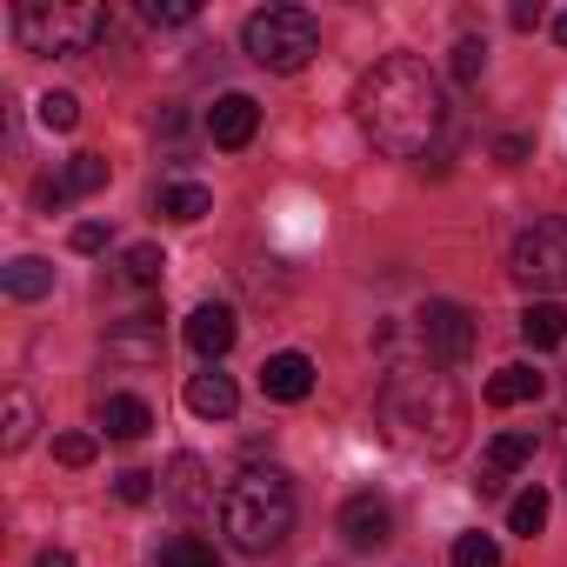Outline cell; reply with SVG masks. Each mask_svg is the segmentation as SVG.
Listing matches in <instances>:
<instances>
[{
  "instance_id": "cell-1",
  "label": "cell",
  "mask_w": 567,
  "mask_h": 567,
  "mask_svg": "<svg viewBox=\"0 0 567 567\" xmlns=\"http://www.w3.org/2000/svg\"><path fill=\"white\" fill-rule=\"evenodd\" d=\"M354 121L368 127V141L394 161H427L447 127H454V101L441 87V74L414 54H388L374 74H361L354 87Z\"/></svg>"
},
{
  "instance_id": "cell-2",
  "label": "cell",
  "mask_w": 567,
  "mask_h": 567,
  "mask_svg": "<svg viewBox=\"0 0 567 567\" xmlns=\"http://www.w3.org/2000/svg\"><path fill=\"white\" fill-rule=\"evenodd\" d=\"M381 414L421 441L427 454H454L461 434H467V401L447 374H427V368H388V388H381Z\"/></svg>"
},
{
  "instance_id": "cell-3",
  "label": "cell",
  "mask_w": 567,
  "mask_h": 567,
  "mask_svg": "<svg viewBox=\"0 0 567 567\" xmlns=\"http://www.w3.org/2000/svg\"><path fill=\"white\" fill-rule=\"evenodd\" d=\"M220 527L240 554H280L295 534V481L280 467H247L227 494H220Z\"/></svg>"
},
{
  "instance_id": "cell-4",
  "label": "cell",
  "mask_w": 567,
  "mask_h": 567,
  "mask_svg": "<svg viewBox=\"0 0 567 567\" xmlns=\"http://www.w3.org/2000/svg\"><path fill=\"white\" fill-rule=\"evenodd\" d=\"M240 48H247V61L267 68V74H301V68L321 54V21H315L308 8H260V14H247Z\"/></svg>"
},
{
  "instance_id": "cell-5",
  "label": "cell",
  "mask_w": 567,
  "mask_h": 567,
  "mask_svg": "<svg viewBox=\"0 0 567 567\" xmlns=\"http://www.w3.org/2000/svg\"><path fill=\"white\" fill-rule=\"evenodd\" d=\"M14 41L28 54H87L107 34V8H14Z\"/></svg>"
},
{
  "instance_id": "cell-6",
  "label": "cell",
  "mask_w": 567,
  "mask_h": 567,
  "mask_svg": "<svg viewBox=\"0 0 567 567\" xmlns=\"http://www.w3.org/2000/svg\"><path fill=\"white\" fill-rule=\"evenodd\" d=\"M507 274L520 280V288H534L540 301H554L567 288V220H534L507 247Z\"/></svg>"
},
{
  "instance_id": "cell-7",
  "label": "cell",
  "mask_w": 567,
  "mask_h": 567,
  "mask_svg": "<svg viewBox=\"0 0 567 567\" xmlns=\"http://www.w3.org/2000/svg\"><path fill=\"white\" fill-rule=\"evenodd\" d=\"M414 341H421V354H427L434 368H461V361L474 354V315H467L461 301H427V308L414 315Z\"/></svg>"
},
{
  "instance_id": "cell-8",
  "label": "cell",
  "mask_w": 567,
  "mask_h": 567,
  "mask_svg": "<svg viewBox=\"0 0 567 567\" xmlns=\"http://www.w3.org/2000/svg\"><path fill=\"white\" fill-rule=\"evenodd\" d=\"M161 501H167L174 514L200 520V514L214 507V474H207V461H200V454H174L167 474H161Z\"/></svg>"
},
{
  "instance_id": "cell-9",
  "label": "cell",
  "mask_w": 567,
  "mask_h": 567,
  "mask_svg": "<svg viewBox=\"0 0 567 567\" xmlns=\"http://www.w3.org/2000/svg\"><path fill=\"white\" fill-rule=\"evenodd\" d=\"M341 540L361 547V554H368V547H388V540H394V507H388L381 494H354V501L341 507Z\"/></svg>"
},
{
  "instance_id": "cell-10",
  "label": "cell",
  "mask_w": 567,
  "mask_h": 567,
  "mask_svg": "<svg viewBox=\"0 0 567 567\" xmlns=\"http://www.w3.org/2000/svg\"><path fill=\"white\" fill-rule=\"evenodd\" d=\"M534 447H540L534 427H501V434L487 441V461H481V494H501V481H507L514 467H527Z\"/></svg>"
},
{
  "instance_id": "cell-11",
  "label": "cell",
  "mask_w": 567,
  "mask_h": 567,
  "mask_svg": "<svg viewBox=\"0 0 567 567\" xmlns=\"http://www.w3.org/2000/svg\"><path fill=\"white\" fill-rule=\"evenodd\" d=\"M254 127H260V107H254L247 94H220V101L207 107V141H214V147H227V154H234V147H247V141H254Z\"/></svg>"
},
{
  "instance_id": "cell-12",
  "label": "cell",
  "mask_w": 567,
  "mask_h": 567,
  "mask_svg": "<svg viewBox=\"0 0 567 567\" xmlns=\"http://www.w3.org/2000/svg\"><path fill=\"white\" fill-rule=\"evenodd\" d=\"M234 341H240V321H234V308L207 301V308H194V315H187V348H194L200 361H220Z\"/></svg>"
},
{
  "instance_id": "cell-13",
  "label": "cell",
  "mask_w": 567,
  "mask_h": 567,
  "mask_svg": "<svg viewBox=\"0 0 567 567\" xmlns=\"http://www.w3.org/2000/svg\"><path fill=\"white\" fill-rule=\"evenodd\" d=\"M260 394L267 401H308L315 394V361L308 354H267V368H260Z\"/></svg>"
},
{
  "instance_id": "cell-14",
  "label": "cell",
  "mask_w": 567,
  "mask_h": 567,
  "mask_svg": "<svg viewBox=\"0 0 567 567\" xmlns=\"http://www.w3.org/2000/svg\"><path fill=\"white\" fill-rule=\"evenodd\" d=\"M187 408H194L200 421H234V408H240V388H234L220 368H200V374H187Z\"/></svg>"
},
{
  "instance_id": "cell-15",
  "label": "cell",
  "mask_w": 567,
  "mask_h": 567,
  "mask_svg": "<svg viewBox=\"0 0 567 567\" xmlns=\"http://www.w3.org/2000/svg\"><path fill=\"white\" fill-rule=\"evenodd\" d=\"M107 354L114 361H161V315H134L107 334Z\"/></svg>"
},
{
  "instance_id": "cell-16",
  "label": "cell",
  "mask_w": 567,
  "mask_h": 567,
  "mask_svg": "<svg viewBox=\"0 0 567 567\" xmlns=\"http://www.w3.org/2000/svg\"><path fill=\"white\" fill-rule=\"evenodd\" d=\"M147 427H154V414H147L141 394H107V401H101V434H107V441H141Z\"/></svg>"
},
{
  "instance_id": "cell-17",
  "label": "cell",
  "mask_w": 567,
  "mask_h": 567,
  "mask_svg": "<svg viewBox=\"0 0 567 567\" xmlns=\"http://www.w3.org/2000/svg\"><path fill=\"white\" fill-rule=\"evenodd\" d=\"M34 427H41V408H34V394H28V388H8V408H0V447H8V454H21V447L34 441Z\"/></svg>"
},
{
  "instance_id": "cell-18",
  "label": "cell",
  "mask_w": 567,
  "mask_h": 567,
  "mask_svg": "<svg viewBox=\"0 0 567 567\" xmlns=\"http://www.w3.org/2000/svg\"><path fill=\"white\" fill-rule=\"evenodd\" d=\"M540 388H547V374H540V368H527V361H514V368H501V374L487 381V408H520V401H540Z\"/></svg>"
},
{
  "instance_id": "cell-19",
  "label": "cell",
  "mask_w": 567,
  "mask_h": 567,
  "mask_svg": "<svg viewBox=\"0 0 567 567\" xmlns=\"http://www.w3.org/2000/svg\"><path fill=\"white\" fill-rule=\"evenodd\" d=\"M0 288H8L14 301H41V295H54V267L41 254H21V260L0 267Z\"/></svg>"
},
{
  "instance_id": "cell-20",
  "label": "cell",
  "mask_w": 567,
  "mask_h": 567,
  "mask_svg": "<svg viewBox=\"0 0 567 567\" xmlns=\"http://www.w3.org/2000/svg\"><path fill=\"white\" fill-rule=\"evenodd\" d=\"M520 341H527L534 354H540V348H560V341H567V308H560V301H527Z\"/></svg>"
},
{
  "instance_id": "cell-21",
  "label": "cell",
  "mask_w": 567,
  "mask_h": 567,
  "mask_svg": "<svg viewBox=\"0 0 567 567\" xmlns=\"http://www.w3.org/2000/svg\"><path fill=\"white\" fill-rule=\"evenodd\" d=\"M161 214L167 220H200V214H214V194L200 181H167L161 187Z\"/></svg>"
},
{
  "instance_id": "cell-22",
  "label": "cell",
  "mask_w": 567,
  "mask_h": 567,
  "mask_svg": "<svg viewBox=\"0 0 567 567\" xmlns=\"http://www.w3.org/2000/svg\"><path fill=\"white\" fill-rule=\"evenodd\" d=\"M154 567H220V554L200 534H174V540L154 547Z\"/></svg>"
},
{
  "instance_id": "cell-23",
  "label": "cell",
  "mask_w": 567,
  "mask_h": 567,
  "mask_svg": "<svg viewBox=\"0 0 567 567\" xmlns=\"http://www.w3.org/2000/svg\"><path fill=\"white\" fill-rule=\"evenodd\" d=\"M61 187H68V200L101 194V187H107V161H101V154H74V161L61 167Z\"/></svg>"
},
{
  "instance_id": "cell-24",
  "label": "cell",
  "mask_w": 567,
  "mask_h": 567,
  "mask_svg": "<svg viewBox=\"0 0 567 567\" xmlns=\"http://www.w3.org/2000/svg\"><path fill=\"white\" fill-rule=\"evenodd\" d=\"M121 274H127V280H134V288H154V280H161V274H167V254H161V247H154V240H134V247H127V254H121Z\"/></svg>"
},
{
  "instance_id": "cell-25",
  "label": "cell",
  "mask_w": 567,
  "mask_h": 567,
  "mask_svg": "<svg viewBox=\"0 0 567 567\" xmlns=\"http://www.w3.org/2000/svg\"><path fill=\"white\" fill-rule=\"evenodd\" d=\"M34 121H41L48 134H74V127H81V101L54 87V94H41V101H34Z\"/></svg>"
},
{
  "instance_id": "cell-26",
  "label": "cell",
  "mask_w": 567,
  "mask_h": 567,
  "mask_svg": "<svg viewBox=\"0 0 567 567\" xmlns=\"http://www.w3.org/2000/svg\"><path fill=\"white\" fill-rule=\"evenodd\" d=\"M507 527L534 540V534L547 527V494H540V487H527V494H514V501H507Z\"/></svg>"
},
{
  "instance_id": "cell-27",
  "label": "cell",
  "mask_w": 567,
  "mask_h": 567,
  "mask_svg": "<svg viewBox=\"0 0 567 567\" xmlns=\"http://www.w3.org/2000/svg\"><path fill=\"white\" fill-rule=\"evenodd\" d=\"M454 567H501V540L494 534H461L454 540Z\"/></svg>"
},
{
  "instance_id": "cell-28",
  "label": "cell",
  "mask_w": 567,
  "mask_h": 567,
  "mask_svg": "<svg viewBox=\"0 0 567 567\" xmlns=\"http://www.w3.org/2000/svg\"><path fill=\"white\" fill-rule=\"evenodd\" d=\"M154 28H194L200 21V8H194V0H147V8H141Z\"/></svg>"
},
{
  "instance_id": "cell-29",
  "label": "cell",
  "mask_w": 567,
  "mask_h": 567,
  "mask_svg": "<svg viewBox=\"0 0 567 567\" xmlns=\"http://www.w3.org/2000/svg\"><path fill=\"white\" fill-rule=\"evenodd\" d=\"M481 74H487V41H474V34H467V41H454V81H467V87H474Z\"/></svg>"
},
{
  "instance_id": "cell-30",
  "label": "cell",
  "mask_w": 567,
  "mask_h": 567,
  "mask_svg": "<svg viewBox=\"0 0 567 567\" xmlns=\"http://www.w3.org/2000/svg\"><path fill=\"white\" fill-rule=\"evenodd\" d=\"M94 447H101L94 434H61V441H54V454H61V467H87V461H94Z\"/></svg>"
},
{
  "instance_id": "cell-31",
  "label": "cell",
  "mask_w": 567,
  "mask_h": 567,
  "mask_svg": "<svg viewBox=\"0 0 567 567\" xmlns=\"http://www.w3.org/2000/svg\"><path fill=\"white\" fill-rule=\"evenodd\" d=\"M114 487H121V501H127V507H141V501H154V474H141V467H127V474H114Z\"/></svg>"
},
{
  "instance_id": "cell-32",
  "label": "cell",
  "mask_w": 567,
  "mask_h": 567,
  "mask_svg": "<svg viewBox=\"0 0 567 567\" xmlns=\"http://www.w3.org/2000/svg\"><path fill=\"white\" fill-rule=\"evenodd\" d=\"M101 247H107V227L101 220H81L74 227V254H101Z\"/></svg>"
},
{
  "instance_id": "cell-33",
  "label": "cell",
  "mask_w": 567,
  "mask_h": 567,
  "mask_svg": "<svg viewBox=\"0 0 567 567\" xmlns=\"http://www.w3.org/2000/svg\"><path fill=\"white\" fill-rule=\"evenodd\" d=\"M34 567H74V554H68V547H41V560H34Z\"/></svg>"
},
{
  "instance_id": "cell-34",
  "label": "cell",
  "mask_w": 567,
  "mask_h": 567,
  "mask_svg": "<svg viewBox=\"0 0 567 567\" xmlns=\"http://www.w3.org/2000/svg\"><path fill=\"white\" fill-rule=\"evenodd\" d=\"M554 41H560V48H567V8H560V14H554Z\"/></svg>"
}]
</instances>
